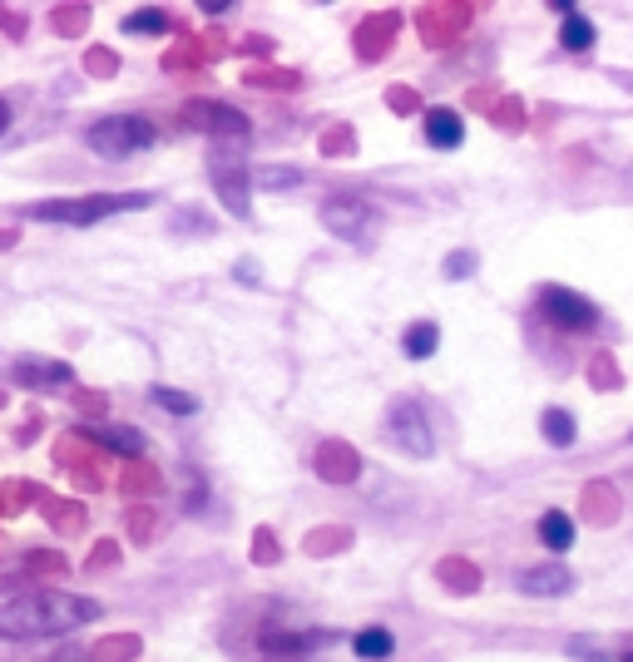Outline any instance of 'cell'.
<instances>
[{"label":"cell","instance_id":"1","mask_svg":"<svg viewBox=\"0 0 633 662\" xmlns=\"http://www.w3.org/2000/svg\"><path fill=\"white\" fill-rule=\"evenodd\" d=\"M100 613L104 608L94 598H80L65 589H35L0 608V638H55V633H70V628L94 623Z\"/></svg>","mask_w":633,"mask_h":662},{"label":"cell","instance_id":"2","mask_svg":"<svg viewBox=\"0 0 633 662\" xmlns=\"http://www.w3.org/2000/svg\"><path fill=\"white\" fill-rule=\"evenodd\" d=\"M149 194H84V198H50V203H30L25 218L35 223H70V228H90L100 218H114V213L129 208H149Z\"/></svg>","mask_w":633,"mask_h":662},{"label":"cell","instance_id":"3","mask_svg":"<svg viewBox=\"0 0 633 662\" xmlns=\"http://www.w3.org/2000/svg\"><path fill=\"white\" fill-rule=\"evenodd\" d=\"M154 138H158V130L144 120V114H110V120L90 124L84 144H90L100 158H134V154H144Z\"/></svg>","mask_w":633,"mask_h":662},{"label":"cell","instance_id":"4","mask_svg":"<svg viewBox=\"0 0 633 662\" xmlns=\"http://www.w3.org/2000/svg\"><path fill=\"white\" fill-rule=\"evenodd\" d=\"M540 317L559 331H594L599 327V307L589 297L569 292V287H544L540 292Z\"/></svg>","mask_w":633,"mask_h":662},{"label":"cell","instance_id":"5","mask_svg":"<svg viewBox=\"0 0 633 662\" xmlns=\"http://www.w3.org/2000/svg\"><path fill=\"white\" fill-rule=\"evenodd\" d=\"M392 441L401 445L406 455H416V461H426V455H436V431H430L426 411H421L416 401H396L392 405Z\"/></svg>","mask_w":633,"mask_h":662},{"label":"cell","instance_id":"6","mask_svg":"<svg viewBox=\"0 0 633 662\" xmlns=\"http://www.w3.org/2000/svg\"><path fill=\"white\" fill-rule=\"evenodd\" d=\"M184 124H188V130L218 134V138H248V130H252V124L242 120L238 110H228V104H214V100H194V104H184Z\"/></svg>","mask_w":633,"mask_h":662},{"label":"cell","instance_id":"7","mask_svg":"<svg viewBox=\"0 0 633 662\" xmlns=\"http://www.w3.org/2000/svg\"><path fill=\"white\" fill-rule=\"evenodd\" d=\"M322 228L336 232V238H362L366 228H372V208H366L356 194H342V198H326L322 203Z\"/></svg>","mask_w":633,"mask_h":662},{"label":"cell","instance_id":"8","mask_svg":"<svg viewBox=\"0 0 633 662\" xmlns=\"http://www.w3.org/2000/svg\"><path fill=\"white\" fill-rule=\"evenodd\" d=\"M515 583H520V593H530V598H559V593L574 589V573H569L564 563L550 559V563H535V569H525Z\"/></svg>","mask_w":633,"mask_h":662},{"label":"cell","instance_id":"9","mask_svg":"<svg viewBox=\"0 0 633 662\" xmlns=\"http://www.w3.org/2000/svg\"><path fill=\"white\" fill-rule=\"evenodd\" d=\"M75 441L104 445V451H120V455H144V435L134 425H80Z\"/></svg>","mask_w":633,"mask_h":662},{"label":"cell","instance_id":"10","mask_svg":"<svg viewBox=\"0 0 633 662\" xmlns=\"http://www.w3.org/2000/svg\"><path fill=\"white\" fill-rule=\"evenodd\" d=\"M15 381H20V386H30V391H40V386H70V381H75V371H70L65 361L25 356V361H15Z\"/></svg>","mask_w":633,"mask_h":662},{"label":"cell","instance_id":"11","mask_svg":"<svg viewBox=\"0 0 633 662\" xmlns=\"http://www.w3.org/2000/svg\"><path fill=\"white\" fill-rule=\"evenodd\" d=\"M426 144L430 148H460L466 144V124L456 110H426Z\"/></svg>","mask_w":633,"mask_h":662},{"label":"cell","instance_id":"12","mask_svg":"<svg viewBox=\"0 0 633 662\" xmlns=\"http://www.w3.org/2000/svg\"><path fill=\"white\" fill-rule=\"evenodd\" d=\"M559 15H564V30H559V45L569 50V55H584L589 45H594V25H589L584 15H579L569 0H559Z\"/></svg>","mask_w":633,"mask_h":662},{"label":"cell","instance_id":"13","mask_svg":"<svg viewBox=\"0 0 633 662\" xmlns=\"http://www.w3.org/2000/svg\"><path fill=\"white\" fill-rule=\"evenodd\" d=\"M540 544L554 554H564V549H574V519L569 515H559V509H550V515H540Z\"/></svg>","mask_w":633,"mask_h":662},{"label":"cell","instance_id":"14","mask_svg":"<svg viewBox=\"0 0 633 662\" xmlns=\"http://www.w3.org/2000/svg\"><path fill=\"white\" fill-rule=\"evenodd\" d=\"M352 648H356V658L382 662V658L396 653V638H392V628H362V633L352 638Z\"/></svg>","mask_w":633,"mask_h":662},{"label":"cell","instance_id":"15","mask_svg":"<svg viewBox=\"0 0 633 662\" xmlns=\"http://www.w3.org/2000/svg\"><path fill=\"white\" fill-rule=\"evenodd\" d=\"M436 346H440V327L436 322H416L401 337V351H406L411 361H426V356H436Z\"/></svg>","mask_w":633,"mask_h":662},{"label":"cell","instance_id":"16","mask_svg":"<svg viewBox=\"0 0 633 662\" xmlns=\"http://www.w3.org/2000/svg\"><path fill=\"white\" fill-rule=\"evenodd\" d=\"M540 431H544V441H550L554 451H569V445L579 441V425H574V415H569V411H544Z\"/></svg>","mask_w":633,"mask_h":662},{"label":"cell","instance_id":"17","mask_svg":"<svg viewBox=\"0 0 633 662\" xmlns=\"http://www.w3.org/2000/svg\"><path fill=\"white\" fill-rule=\"evenodd\" d=\"M336 643V633H268L262 638V648H272V653H298V648H326Z\"/></svg>","mask_w":633,"mask_h":662},{"label":"cell","instance_id":"18","mask_svg":"<svg viewBox=\"0 0 633 662\" xmlns=\"http://www.w3.org/2000/svg\"><path fill=\"white\" fill-rule=\"evenodd\" d=\"M124 35H168V10L144 6L134 15H124Z\"/></svg>","mask_w":633,"mask_h":662},{"label":"cell","instance_id":"19","mask_svg":"<svg viewBox=\"0 0 633 662\" xmlns=\"http://www.w3.org/2000/svg\"><path fill=\"white\" fill-rule=\"evenodd\" d=\"M214 178H218V194H224V203L242 218V213H248V184H242V174H228L224 164H214Z\"/></svg>","mask_w":633,"mask_h":662},{"label":"cell","instance_id":"20","mask_svg":"<svg viewBox=\"0 0 633 662\" xmlns=\"http://www.w3.org/2000/svg\"><path fill=\"white\" fill-rule=\"evenodd\" d=\"M298 184H302V168H258V174H252V188H262V194L298 188Z\"/></svg>","mask_w":633,"mask_h":662},{"label":"cell","instance_id":"21","mask_svg":"<svg viewBox=\"0 0 633 662\" xmlns=\"http://www.w3.org/2000/svg\"><path fill=\"white\" fill-rule=\"evenodd\" d=\"M149 396H154V405H164V411H174V415H194L198 411V401L184 396V391H174V386H154Z\"/></svg>","mask_w":633,"mask_h":662},{"label":"cell","instance_id":"22","mask_svg":"<svg viewBox=\"0 0 633 662\" xmlns=\"http://www.w3.org/2000/svg\"><path fill=\"white\" fill-rule=\"evenodd\" d=\"M45 519L55 529H80V505H60V499H45Z\"/></svg>","mask_w":633,"mask_h":662},{"label":"cell","instance_id":"23","mask_svg":"<svg viewBox=\"0 0 633 662\" xmlns=\"http://www.w3.org/2000/svg\"><path fill=\"white\" fill-rule=\"evenodd\" d=\"M25 569L30 573H65V559H60V554H30Z\"/></svg>","mask_w":633,"mask_h":662},{"label":"cell","instance_id":"24","mask_svg":"<svg viewBox=\"0 0 633 662\" xmlns=\"http://www.w3.org/2000/svg\"><path fill=\"white\" fill-rule=\"evenodd\" d=\"M569 653H574V658H589V662H609L604 648L589 643V638H574V643H569Z\"/></svg>","mask_w":633,"mask_h":662},{"label":"cell","instance_id":"25","mask_svg":"<svg viewBox=\"0 0 633 662\" xmlns=\"http://www.w3.org/2000/svg\"><path fill=\"white\" fill-rule=\"evenodd\" d=\"M84 25V10H55V30H80Z\"/></svg>","mask_w":633,"mask_h":662},{"label":"cell","instance_id":"26","mask_svg":"<svg viewBox=\"0 0 633 662\" xmlns=\"http://www.w3.org/2000/svg\"><path fill=\"white\" fill-rule=\"evenodd\" d=\"M470 262H475V258H470V252H456V258H450V262H446V277H456V282H460V277H470V272H466V267H470Z\"/></svg>","mask_w":633,"mask_h":662},{"label":"cell","instance_id":"27","mask_svg":"<svg viewBox=\"0 0 633 662\" xmlns=\"http://www.w3.org/2000/svg\"><path fill=\"white\" fill-rule=\"evenodd\" d=\"M84 65H90L94 74H100V70H114V55H110V50H90V60H84Z\"/></svg>","mask_w":633,"mask_h":662},{"label":"cell","instance_id":"28","mask_svg":"<svg viewBox=\"0 0 633 662\" xmlns=\"http://www.w3.org/2000/svg\"><path fill=\"white\" fill-rule=\"evenodd\" d=\"M0 25H6L10 35H25V15H10V10H0Z\"/></svg>","mask_w":633,"mask_h":662},{"label":"cell","instance_id":"29","mask_svg":"<svg viewBox=\"0 0 633 662\" xmlns=\"http://www.w3.org/2000/svg\"><path fill=\"white\" fill-rule=\"evenodd\" d=\"M55 662H90V653H84V648H65Z\"/></svg>","mask_w":633,"mask_h":662},{"label":"cell","instance_id":"30","mask_svg":"<svg viewBox=\"0 0 633 662\" xmlns=\"http://www.w3.org/2000/svg\"><path fill=\"white\" fill-rule=\"evenodd\" d=\"M10 130V110H6V100H0V134Z\"/></svg>","mask_w":633,"mask_h":662},{"label":"cell","instance_id":"31","mask_svg":"<svg viewBox=\"0 0 633 662\" xmlns=\"http://www.w3.org/2000/svg\"><path fill=\"white\" fill-rule=\"evenodd\" d=\"M624 662H633V653H629V658H624Z\"/></svg>","mask_w":633,"mask_h":662}]
</instances>
